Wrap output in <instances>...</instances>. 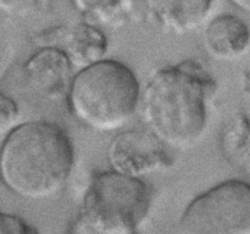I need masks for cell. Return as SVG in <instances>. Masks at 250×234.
<instances>
[{"label":"cell","mask_w":250,"mask_h":234,"mask_svg":"<svg viewBox=\"0 0 250 234\" xmlns=\"http://www.w3.org/2000/svg\"><path fill=\"white\" fill-rule=\"evenodd\" d=\"M224 150L231 162L248 167L249 122L247 116H239L227 128L224 136Z\"/></svg>","instance_id":"12"},{"label":"cell","mask_w":250,"mask_h":234,"mask_svg":"<svg viewBox=\"0 0 250 234\" xmlns=\"http://www.w3.org/2000/svg\"><path fill=\"white\" fill-rule=\"evenodd\" d=\"M141 84L125 63L103 58L77 70L66 92L73 118L95 132L126 126L139 107Z\"/></svg>","instance_id":"3"},{"label":"cell","mask_w":250,"mask_h":234,"mask_svg":"<svg viewBox=\"0 0 250 234\" xmlns=\"http://www.w3.org/2000/svg\"><path fill=\"white\" fill-rule=\"evenodd\" d=\"M233 6H236L237 9L241 10V11L248 14L250 10V0H229Z\"/></svg>","instance_id":"16"},{"label":"cell","mask_w":250,"mask_h":234,"mask_svg":"<svg viewBox=\"0 0 250 234\" xmlns=\"http://www.w3.org/2000/svg\"><path fill=\"white\" fill-rule=\"evenodd\" d=\"M0 234H38V232L20 216L0 211Z\"/></svg>","instance_id":"14"},{"label":"cell","mask_w":250,"mask_h":234,"mask_svg":"<svg viewBox=\"0 0 250 234\" xmlns=\"http://www.w3.org/2000/svg\"><path fill=\"white\" fill-rule=\"evenodd\" d=\"M216 89L211 75L194 60L159 68L141 92L146 129L167 148H192L207 131Z\"/></svg>","instance_id":"1"},{"label":"cell","mask_w":250,"mask_h":234,"mask_svg":"<svg viewBox=\"0 0 250 234\" xmlns=\"http://www.w3.org/2000/svg\"><path fill=\"white\" fill-rule=\"evenodd\" d=\"M249 45L248 26L233 15L215 17L204 31L205 50L215 60H238L248 54Z\"/></svg>","instance_id":"8"},{"label":"cell","mask_w":250,"mask_h":234,"mask_svg":"<svg viewBox=\"0 0 250 234\" xmlns=\"http://www.w3.org/2000/svg\"><path fill=\"white\" fill-rule=\"evenodd\" d=\"M76 70L62 50L46 45L32 54L23 65V77L33 92L49 99L66 95Z\"/></svg>","instance_id":"7"},{"label":"cell","mask_w":250,"mask_h":234,"mask_svg":"<svg viewBox=\"0 0 250 234\" xmlns=\"http://www.w3.org/2000/svg\"><path fill=\"white\" fill-rule=\"evenodd\" d=\"M136 0H71L73 7L94 26L117 27L131 16Z\"/></svg>","instance_id":"11"},{"label":"cell","mask_w":250,"mask_h":234,"mask_svg":"<svg viewBox=\"0 0 250 234\" xmlns=\"http://www.w3.org/2000/svg\"><path fill=\"white\" fill-rule=\"evenodd\" d=\"M61 50L76 71L104 58L107 41L104 33L88 22L77 24L65 34Z\"/></svg>","instance_id":"10"},{"label":"cell","mask_w":250,"mask_h":234,"mask_svg":"<svg viewBox=\"0 0 250 234\" xmlns=\"http://www.w3.org/2000/svg\"><path fill=\"white\" fill-rule=\"evenodd\" d=\"M37 0H0V12L10 16H23L36 6Z\"/></svg>","instance_id":"15"},{"label":"cell","mask_w":250,"mask_h":234,"mask_svg":"<svg viewBox=\"0 0 250 234\" xmlns=\"http://www.w3.org/2000/svg\"><path fill=\"white\" fill-rule=\"evenodd\" d=\"M19 115L16 101L9 95L0 93V136L7 134L16 126Z\"/></svg>","instance_id":"13"},{"label":"cell","mask_w":250,"mask_h":234,"mask_svg":"<svg viewBox=\"0 0 250 234\" xmlns=\"http://www.w3.org/2000/svg\"><path fill=\"white\" fill-rule=\"evenodd\" d=\"M156 23L170 33H190L199 28L211 11L212 0H146Z\"/></svg>","instance_id":"9"},{"label":"cell","mask_w":250,"mask_h":234,"mask_svg":"<svg viewBox=\"0 0 250 234\" xmlns=\"http://www.w3.org/2000/svg\"><path fill=\"white\" fill-rule=\"evenodd\" d=\"M153 194L142 178L115 171L95 173L71 234H136L148 216Z\"/></svg>","instance_id":"4"},{"label":"cell","mask_w":250,"mask_h":234,"mask_svg":"<svg viewBox=\"0 0 250 234\" xmlns=\"http://www.w3.org/2000/svg\"><path fill=\"white\" fill-rule=\"evenodd\" d=\"M73 165L72 141L53 122L16 124L0 145V180L23 199L43 200L58 194Z\"/></svg>","instance_id":"2"},{"label":"cell","mask_w":250,"mask_h":234,"mask_svg":"<svg viewBox=\"0 0 250 234\" xmlns=\"http://www.w3.org/2000/svg\"><path fill=\"white\" fill-rule=\"evenodd\" d=\"M180 234H250V187L226 180L189 202L178 223Z\"/></svg>","instance_id":"5"},{"label":"cell","mask_w":250,"mask_h":234,"mask_svg":"<svg viewBox=\"0 0 250 234\" xmlns=\"http://www.w3.org/2000/svg\"><path fill=\"white\" fill-rule=\"evenodd\" d=\"M107 160L112 171L136 178L172 166L167 146L148 129H132L117 134L109 144Z\"/></svg>","instance_id":"6"}]
</instances>
